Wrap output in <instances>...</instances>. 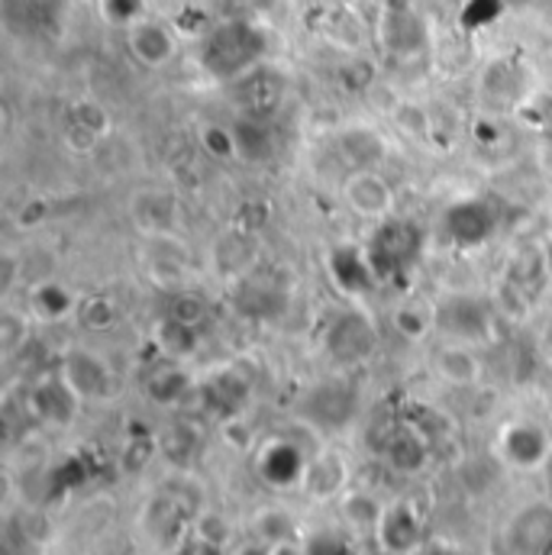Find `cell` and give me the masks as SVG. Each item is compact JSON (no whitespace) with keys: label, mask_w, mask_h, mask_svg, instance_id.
Masks as SVG:
<instances>
[{"label":"cell","mask_w":552,"mask_h":555,"mask_svg":"<svg viewBox=\"0 0 552 555\" xmlns=\"http://www.w3.org/2000/svg\"><path fill=\"white\" fill-rule=\"evenodd\" d=\"M266 49H269V39H266L262 26H256L253 20H227V23H217L201 39L197 59H201V68L214 81L233 85L262 65Z\"/></svg>","instance_id":"6da1fadb"},{"label":"cell","mask_w":552,"mask_h":555,"mask_svg":"<svg viewBox=\"0 0 552 555\" xmlns=\"http://www.w3.org/2000/svg\"><path fill=\"white\" fill-rule=\"evenodd\" d=\"M365 256L372 262V272L378 278V284H408V278L416 269L420 256H423V230L414 220L405 217H385L369 243H365Z\"/></svg>","instance_id":"7a4b0ae2"},{"label":"cell","mask_w":552,"mask_h":555,"mask_svg":"<svg viewBox=\"0 0 552 555\" xmlns=\"http://www.w3.org/2000/svg\"><path fill=\"white\" fill-rule=\"evenodd\" d=\"M442 236L455 246V249H482L495 240L498 227H501V214L495 207V201L488 197H462L455 204H449L442 210Z\"/></svg>","instance_id":"3957f363"},{"label":"cell","mask_w":552,"mask_h":555,"mask_svg":"<svg viewBox=\"0 0 552 555\" xmlns=\"http://www.w3.org/2000/svg\"><path fill=\"white\" fill-rule=\"evenodd\" d=\"M433 323L439 326V333H446L455 343H478L495 326V307L491 300L475 294H452L436 304Z\"/></svg>","instance_id":"277c9868"},{"label":"cell","mask_w":552,"mask_h":555,"mask_svg":"<svg viewBox=\"0 0 552 555\" xmlns=\"http://www.w3.org/2000/svg\"><path fill=\"white\" fill-rule=\"evenodd\" d=\"M323 343L333 362L356 365V362H365L378 349V333H375V323L362 310H339L330 320Z\"/></svg>","instance_id":"5b68a950"},{"label":"cell","mask_w":552,"mask_h":555,"mask_svg":"<svg viewBox=\"0 0 552 555\" xmlns=\"http://www.w3.org/2000/svg\"><path fill=\"white\" fill-rule=\"evenodd\" d=\"M0 13L10 33L23 39H46L62 29L65 0H0Z\"/></svg>","instance_id":"8992f818"},{"label":"cell","mask_w":552,"mask_h":555,"mask_svg":"<svg viewBox=\"0 0 552 555\" xmlns=\"http://www.w3.org/2000/svg\"><path fill=\"white\" fill-rule=\"evenodd\" d=\"M233 94H236V107L243 117L269 120L284 101V81L275 68L259 65L249 75H243L240 81H233Z\"/></svg>","instance_id":"52a82bcc"},{"label":"cell","mask_w":552,"mask_h":555,"mask_svg":"<svg viewBox=\"0 0 552 555\" xmlns=\"http://www.w3.org/2000/svg\"><path fill=\"white\" fill-rule=\"evenodd\" d=\"M81 401H101L111 395V369L88 349H72L59 372Z\"/></svg>","instance_id":"ba28073f"},{"label":"cell","mask_w":552,"mask_h":555,"mask_svg":"<svg viewBox=\"0 0 552 555\" xmlns=\"http://www.w3.org/2000/svg\"><path fill=\"white\" fill-rule=\"evenodd\" d=\"M378 543L391 555H414L420 550V517L411 501H395L385 507L378 527Z\"/></svg>","instance_id":"9c48e42d"},{"label":"cell","mask_w":552,"mask_h":555,"mask_svg":"<svg viewBox=\"0 0 552 555\" xmlns=\"http://www.w3.org/2000/svg\"><path fill=\"white\" fill-rule=\"evenodd\" d=\"M330 278L336 281V287L349 297H362L369 291H375L378 278L372 272V262L365 256V246H336L326 259Z\"/></svg>","instance_id":"30bf717a"},{"label":"cell","mask_w":552,"mask_h":555,"mask_svg":"<svg viewBox=\"0 0 552 555\" xmlns=\"http://www.w3.org/2000/svg\"><path fill=\"white\" fill-rule=\"evenodd\" d=\"M127 49L145 68H162L175 59V33L162 20H139L137 26L127 29Z\"/></svg>","instance_id":"8fae6325"},{"label":"cell","mask_w":552,"mask_h":555,"mask_svg":"<svg viewBox=\"0 0 552 555\" xmlns=\"http://www.w3.org/2000/svg\"><path fill=\"white\" fill-rule=\"evenodd\" d=\"M501 449H504V459L511 465H517V468H543L552 455L550 436L537 423H514V426H508L504 439H501Z\"/></svg>","instance_id":"7c38bea8"},{"label":"cell","mask_w":552,"mask_h":555,"mask_svg":"<svg viewBox=\"0 0 552 555\" xmlns=\"http://www.w3.org/2000/svg\"><path fill=\"white\" fill-rule=\"evenodd\" d=\"M514 555H552V507L534 504L521 511L511 524Z\"/></svg>","instance_id":"4fadbf2b"},{"label":"cell","mask_w":552,"mask_h":555,"mask_svg":"<svg viewBox=\"0 0 552 555\" xmlns=\"http://www.w3.org/2000/svg\"><path fill=\"white\" fill-rule=\"evenodd\" d=\"M543 287H547V259H543V253H537V249L521 253L511 262L508 278H504V291H508L514 310H517V304H521V310H527L543 294Z\"/></svg>","instance_id":"5bb4252c"},{"label":"cell","mask_w":552,"mask_h":555,"mask_svg":"<svg viewBox=\"0 0 552 555\" xmlns=\"http://www.w3.org/2000/svg\"><path fill=\"white\" fill-rule=\"evenodd\" d=\"M346 201L356 214L385 220L395 204V191L382 175H375V168H369V171H356L346 181Z\"/></svg>","instance_id":"9a60e30c"},{"label":"cell","mask_w":552,"mask_h":555,"mask_svg":"<svg viewBox=\"0 0 552 555\" xmlns=\"http://www.w3.org/2000/svg\"><path fill=\"white\" fill-rule=\"evenodd\" d=\"M29 404H33V414L42 416L46 423L68 426V423L75 420V414H78L81 398L72 391V385H68L62 375H55V378H46L42 385L33 388Z\"/></svg>","instance_id":"2e32d148"},{"label":"cell","mask_w":552,"mask_h":555,"mask_svg":"<svg viewBox=\"0 0 552 555\" xmlns=\"http://www.w3.org/2000/svg\"><path fill=\"white\" fill-rule=\"evenodd\" d=\"M256 468H259V475H262L269 485L287 488V485H294V481H304L307 462H304V455H300V449H297L294 442L275 439V442L262 446V452H259V459H256Z\"/></svg>","instance_id":"e0dca14e"},{"label":"cell","mask_w":552,"mask_h":555,"mask_svg":"<svg viewBox=\"0 0 552 555\" xmlns=\"http://www.w3.org/2000/svg\"><path fill=\"white\" fill-rule=\"evenodd\" d=\"M382 39L395 55H414L426 46V26L414 7H388L382 20Z\"/></svg>","instance_id":"ac0fdd59"},{"label":"cell","mask_w":552,"mask_h":555,"mask_svg":"<svg viewBox=\"0 0 552 555\" xmlns=\"http://www.w3.org/2000/svg\"><path fill=\"white\" fill-rule=\"evenodd\" d=\"M233 145H236V158L249 165L275 158V133L269 130V120L240 117L233 124Z\"/></svg>","instance_id":"d6986e66"},{"label":"cell","mask_w":552,"mask_h":555,"mask_svg":"<svg viewBox=\"0 0 552 555\" xmlns=\"http://www.w3.org/2000/svg\"><path fill=\"white\" fill-rule=\"evenodd\" d=\"M346 485V465L339 455L333 452H317L313 459H307V468H304V488L313 494V498H333L339 494Z\"/></svg>","instance_id":"ffe728a7"},{"label":"cell","mask_w":552,"mask_h":555,"mask_svg":"<svg viewBox=\"0 0 552 555\" xmlns=\"http://www.w3.org/2000/svg\"><path fill=\"white\" fill-rule=\"evenodd\" d=\"M236 304L249 317H275L284 310L287 297L269 278H246L236 291Z\"/></svg>","instance_id":"44dd1931"},{"label":"cell","mask_w":552,"mask_h":555,"mask_svg":"<svg viewBox=\"0 0 552 555\" xmlns=\"http://www.w3.org/2000/svg\"><path fill=\"white\" fill-rule=\"evenodd\" d=\"M155 343H158V349H162L168 359L181 362V359H188V356L197 352L201 336H197V326H194V323H184V320H175V317L165 313V317L158 320V326H155Z\"/></svg>","instance_id":"7402d4cb"},{"label":"cell","mask_w":552,"mask_h":555,"mask_svg":"<svg viewBox=\"0 0 552 555\" xmlns=\"http://www.w3.org/2000/svg\"><path fill=\"white\" fill-rule=\"evenodd\" d=\"M339 149L356 165V171H369V168L382 165V158H385V139L378 137L375 130H369V127L346 130L339 137Z\"/></svg>","instance_id":"603a6c76"},{"label":"cell","mask_w":552,"mask_h":555,"mask_svg":"<svg viewBox=\"0 0 552 555\" xmlns=\"http://www.w3.org/2000/svg\"><path fill=\"white\" fill-rule=\"evenodd\" d=\"M385 459H388L391 468H398V472H405V475H414V472H420V468L426 465L429 449H426V442L416 436L414 429H398V433L388 436V442H385Z\"/></svg>","instance_id":"cb8c5ba5"},{"label":"cell","mask_w":552,"mask_h":555,"mask_svg":"<svg viewBox=\"0 0 552 555\" xmlns=\"http://www.w3.org/2000/svg\"><path fill=\"white\" fill-rule=\"evenodd\" d=\"M204 398H210L214 408H220L223 414H233L246 398H249V382L243 375H236L233 369L217 372L207 385H204Z\"/></svg>","instance_id":"d4e9b609"},{"label":"cell","mask_w":552,"mask_h":555,"mask_svg":"<svg viewBox=\"0 0 552 555\" xmlns=\"http://www.w3.org/2000/svg\"><path fill=\"white\" fill-rule=\"evenodd\" d=\"M29 310L39 317V320H62L75 310V297L68 287L55 284V281H46V284H36L33 294H29Z\"/></svg>","instance_id":"484cf974"},{"label":"cell","mask_w":552,"mask_h":555,"mask_svg":"<svg viewBox=\"0 0 552 555\" xmlns=\"http://www.w3.org/2000/svg\"><path fill=\"white\" fill-rule=\"evenodd\" d=\"M436 372L449 382V385H472L478 378V362L465 346H446L436 352Z\"/></svg>","instance_id":"4316f807"},{"label":"cell","mask_w":552,"mask_h":555,"mask_svg":"<svg viewBox=\"0 0 552 555\" xmlns=\"http://www.w3.org/2000/svg\"><path fill=\"white\" fill-rule=\"evenodd\" d=\"M191 378L178 369V365H162L158 372L149 375L145 382V395L155 401V404H178L188 391Z\"/></svg>","instance_id":"83f0119b"},{"label":"cell","mask_w":552,"mask_h":555,"mask_svg":"<svg viewBox=\"0 0 552 555\" xmlns=\"http://www.w3.org/2000/svg\"><path fill=\"white\" fill-rule=\"evenodd\" d=\"M107 127H111V117H107V111H104L101 104H94V101H78V104L72 107V130H75V133H81V137H88L94 142V139L107 133Z\"/></svg>","instance_id":"f1b7e54d"},{"label":"cell","mask_w":552,"mask_h":555,"mask_svg":"<svg viewBox=\"0 0 552 555\" xmlns=\"http://www.w3.org/2000/svg\"><path fill=\"white\" fill-rule=\"evenodd\" d=\"M343 514H346L349 524L365 527V530H375L378 520H382V514H385V507H382L372 494H349V498L343 501Z\"/></svg>","instance_id":"f546056e"},{"label":"cell","mask_w":552,"mask_h":555,"mask_svg":"<svg viewBox=\"0 0 552 555\" xmlns=\"http://www.w3.org/2000/svg\"><path fill=\"white\" fill-rule=\"evenodd\" d=\"M98 10L101 16L111 23V26H137L139 20H145V0H98Z\"/></svg>","instance_id":"4dcf8cb0"},{"label":"cell","mask_w":552,"mask_h":555,"mask_svg":"<svg viewBox=\"0 0 552 555\" xmlns=\"http://www.w3.org/2000/svg\"><path fill=\"white\" fill-rule=\"evenodd\" d=\"M256 540L278 546V543H287L294 540V530H291V517L281 514V511H262L256 517Z\"/></svg>","instance_id":"1f68e13d"},{"label":"cell","mask_w":552,"mask_h":555,"mask_svg":"<svg viewBox=\"0 0 552 555\" xmlns=\"http://www.w3.org/2000/svg\"><path fill=\"white\" fill-rule=\"evenodd\" d=\"M307 555H352V546L346 537L333 533V530H323V533H313L304 546Z\"/></svg>","instance_id":"d6a6232c"},{"label":"cell","mask_w":552,"mask_h":555,"mask_svg":"<svg viewBox=\"0 0 552 555\" xmlns=\"http://www.w3.org/2000/svg\"><path fill=\"white\" fill-rule=\"evenodd\" d=\"M201 142H204V149H207L214 158H236L233 130H227V127H207V130L201 133Z\"/></svg>","instance_id":"836d02e7"},{"label":"cell","mask_w":552,"mask_h":555,"mask_svg":"<svg viewBox=\"0 0 552 555\" xmlns=\"http://www.w3.org/2000/svg\"><path fill=\"white\" fill-rule=\"evenodd\" d=\"M204 300L201 297H194V294H178L175 300H171V307H168V317H175V320H184V323H201L204 320Z\"/></svg>","instance_id":"e575fe53"},{"label":"cell","mask_w":552,"mask_h":555,"mask_svg":"<svg viewBox=\"0 0 552 555\" xmlns=\"http://www.w3.org/2000/svg\"><path fill=\"white\" fill-rule=\"evenodd\" d=\"M81 320L88 323V326H107V323H114V304L111 300H104V297H91V300H85L81 304Z\"/></svg>","instance_id":"d590c367"},{"label":"cell","mask_w":552,"mask_h":555,"mask_svg":"<svg viewBox=\"0 0 552 555\" xmlns=\"http://www.w3.org/2000/svg\"><path fill=\"white\" fill-rule=\"evenodd\" d=\"M426 317L423 313H414L411 307H405V310H398L395 313V326H398V333H405V336H411V339H416V336H423L426 333Z\"/></svg>","instance_id":"8d00e7d4"},{"label":"cell","mask_w":552,"mask_h":555,"mask_svg":"<svg viewBox=\"0 0 552 555\" xmlns=\"http://www.w3.org/2000/svg\"><path fill=\"white\" fill-rule=\"evenodd\" d=\"M233 555H275V546H269L262 540H249V543H240Z\"/></svg>","instance_id":"74e56055"},{"label":"cell","mask_w":552,"mask_h":555,"mask_svg":"<svg viewBox=\"0 0 552 555\" xmlns=\"http://www.w3.org/2000/svg\"><path fill=\"white\" fill-rule=\"evenodd\" d=\"M16 323H20V317L13 310H7L3 313V349H13V343H16Z\"/></svg>","instance_id":"f35d334b"},{"label":"cell","mask_w":552,"mask_h":555,"mask_svg":"<svg viewBox=\"0 0 552 555\" xmlns=\"http://www.w3.org/2000/svg\"><path fill=\"white\" fill-rule=\"evenodd\" d=\"M275 555H307V553H304V546H297L294 540H287V543H278Z\"/></svg>","instance_id":"ab89813d"},{"label":"cell","mask_w":552,"mask_h":555,"mask_svg":"<svg viewBox=\"0 0 552 555\" xmlns=\"http://www.w3.org/2000/svg\"><path fill=\"white\" fill-rule=\"evenodd\" d=\"M508 7H527V3H534V0H504Z\"/></svg>","instance_id":"60d3db41"},{"label":"cell","mask_w":552,"mask_h":555,"mask_svg":"<svg viewBox=\"0 0 552 555\" xmlns=\"http://www.w3.org/2000/svg\"><path fill=\"white\" fill-rule=\"evenodd\" d=\"M547 468H550V475H552V455H550V462H547Z\"/></svg>","instance_id":"b9f144b4"}]
</instances>
